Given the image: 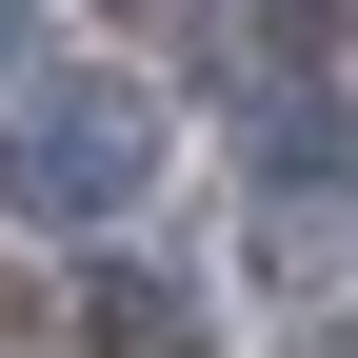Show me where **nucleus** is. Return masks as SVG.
Instances as JSON below:
<instances>
[{
    "instance_id": "4",
    "label": "nucleus",
    "mask_w": 358,
    "mask_h": 358,
    "mask_svg": "<svg viewBox=\"0 0 358 358\" xmlns=\"http://www.w3.org/2000/svg\"><path fill=\"white\" fill-rule=\"evenodd\" d=\"M0 60H20V0H0Z\"/></svg>"
},
{
    "instance_id": "2",
    "label": "nucleus",
    "mask_w": 358,
    "mask_h": 358,
    "mask_svg": "<svg viewBox=\"0 0 358 358\" xmlns=\"http://www.w3.org/2000/svg\"><path fill=\"white\" fill-rule=\"evenodd\" d=\"M358 159V120L319 100V80H299V60H259V199H279V179H299V199H319V179Z\"/></svg>"
},
{
    "instance_id": "3",
    "label": "nucleus",
    "mask_w": 358,
    "mask_h": 358,
    "mask_svg": "<svg viewBox=\"0 0 358 358\" xmlns=\"http://www.w3.org/2000/svg\"><path fill=\"white\" fill-rule=\"evenodd\" d=\"M100 358H179V299L159 279H100Z\"/></svg>"
},
{
    "instance_id": "1",
    "label": "nucleus",
    "mask_w": 358,
    "mask_h": 358,
    "mask_svg": "<svg viewBox=\"0 0 358 358\" xmlns=\"http://www.w3.org/2000/svg\"><path fill=\"white\" fill-rule=\"evenodd\" d=\"M140 159H159V100L120 60H40L20 100H0V199L60 219V239H100V219L140 199Z\"/></svg>"
}]
</instances>
